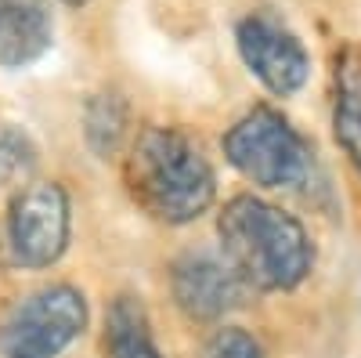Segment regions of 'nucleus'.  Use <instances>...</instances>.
Segmentation results:
<instances>
[{
	"label": "nucleus",
	"mask_w": 361,
	"mask_h": 358,
	"mask_svg": "<svg viewBox=\"0 0 361 358\" xmlns=\"http://www.w3.org/2000/svg\"><path fill=\"white\" fill-rule=\"evenodd\" d=\"M87 330V301L76 286H44L11 308L0 326L4 358H62Z\"/></svg>",
	"instance_id": "obj_4"
},
{
	"label": "nucleus",
	"mask_w": 361,
	"mask_h": 358,
	"mask_svg": "<svg viewBox=\"0 0 361 358\" xmlns=\"http://www.w3.org/2000/svg\"><path fill=\"white\" fill-rule=\"evenodd\" d=\"M202 358H264V347L243 326H221L202 344Z\"/></svg>",
	"instance_id": "obj_12"
},
{
	"label": "nucleus",
	"mask_w": 361,
	"mask_h": 358,
	"mask_svg": "<svg viewBox=\"0 0 361 358\" xmlns=\"http://www.w3.org/2000/svg\"><path fill=\"white\" fill-rule=\"evenodd\" d=\"M130 199L163 225H192L217 199L206 153L177 127H145L123 163Z\"/></svg>",
	"instance_id": "obj_2"
},
{
	"label": "nucleus",
	"mask_w": 361,
	"mask_h": 358,
	"mask_svg": "<svg viewBox=\"0 0 361 358\" xmlns=\"http://www.w3.org/2000/svg\"><path fill=\"white\" fill-rule=\"evenodd\" d=\"M127 131V109L116 95H98L87 105V145L94 148L98 156H109L119 148Z\"/></svg>",
	"instance_id": "obj_11"
},
{
	"label": "nucleus",
	"mask_w": 361,
	"mask_h": 358,
	"mask_svg": "<svg viewBox=\"0 0 361 358\" xmlns=\"http://www.w3.org/2000/svg\"><path fill=\"white\" fill-rule=\"evenodd\" d=\"M0 167L8 174H25L33 167V145H29L25 134H18V131L0 134Z\"/></svg>",
	"instance_id": "obj_13"
},
{
	"label": "nucleus",
	"mask_w": 361,
	"mask_h": 358,
	"mask_svg": "<svg viewBox=\"0 0 361 358\" xmlns=\"http://www.w3.org/2000/svg\"><path fill=\"white\" fill-rule=\"evenodd\" d=\"M170 290L177 308L192 322H221L228 311L243 308L250 297L246 282L224 264V257L202 253V250L173 261Z\"/></svg>",
	"instance_id": "obj_7"
},
{
	"label": "nucleus",
	"mask_w": 361,
	"mask_h": 358,
	"mask_svg": "<svg viewBox=\"0 0 361 358\" xmlns=\"http://www.w3.org/2000/svg\"><path fill=\"white\" fill-rule=\"evenodd\" d=\"M105 347H109V358H163L141 297L123 293L112 301L109 318H105Z\"/></svg>",
	"instance_id": "obj_10"
},
{
	"label": "nucleus",
	"mask_w": 361,
	"mask_h": 358,
	"mask_svg": "<svg viewBox=\"0 0 361 358\" xmlns=\"http://www.w3.org/2000/svg\"><path fill=\"white\" fill-rule=\"evenodd\" d=\"M311 156L307 138L271 105L250 109L224 134V160L257 189H300L311 177Z\"/></svg>",
	"instance_id": "obj_3"
},
{
	"label": "nucleus",
	"mask_w": 361,
	"mask_h": 358,
	"mask_svg": "<svg viewBox=\"0 0 361 358\" xmlns=\"http://www.w3.org/2000/svg\"><path fill=\"white\" fill-rule=\"evenodd\" d=\"M217 239L224 264L250 293H289L314 268L304 221L260 196H231L217 214Z\"/></svg>",
	"instance_id": "obj_1"
},
{
	"label": "nucleus",
	"mask_w": 361,
	"mask_h": 358,
	"mask_svg": "<svg viewBox=\"0 0 361 358\" xmlns=\"http://www.w3.org/2000/svg\"><path fill=\"white\" fill-rule=\"evenodd\" d=\"M54 40L51 0H0V66L22 69L47 54Z\"/></svg>",
	"instance_id": "obj_8"
},
{
	"label": "nucleus",
	"mask_w": 361,
	"mask_h": 358,
	"mask_svg": "<svg viewBox=\"0 0 361 358\" xmlns=\"http://www.w3.org/2000/svg\"><path fill=\"white\" fill-rule=\"evenodd\" d=\"M235 47L246 69L267 87L275 98H289L311 76V54L289 25L275 15L253 11L235 25Z\"/></svg>",
	"instance_id": "obj_6"
},
{
	"label": "nucleus",
	"mask_w": 361,
	"mask_h": 358,
	"mask_svg": "<svg viewBox=\"0 0 361 358\" xmlns=\"http://www.w3.org/2000/svg\"><path fill=\"white\" fill-rule=\"evenodd\" d=\"M66 4H73V8H80V4H87V0H66Z\"/></svg>",
	"instance_id": "obj_14"
},
{
	"label": "nucleus",
	"mask_w": 361,
	"mask_h": 358,
	"mask_svg": "<svg viewBox=\"0 0 361 358\" xmlns=\"http://www.w3.org/2000/svg\"><path fill=\"white\" fill-rule=\"evenodd\" d=\"M333 134L347 163L361 174V47H343L333 69Z\"/></svg>",
	"instance_id": "obj_9"
},
{
	"label": "nucleus",
	"mask_w": 361,
	"mask_h": 358,
	"mask_svg": "<svg viewBox=\"0 0 361 358\" xmlns=\"http://www.w3.org/2000/svg\"><path fill=\"white\" fill-rule=\"evenodd\" d=\"M73 210L58 181L25 185L8 214V253L18 268H51L69 250Z\"/></svg>",
	"instance_id": "obj_5"
}]
</instances>
